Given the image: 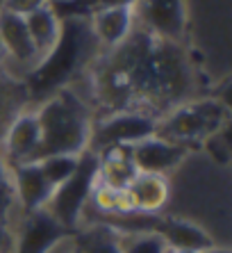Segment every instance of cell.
<instances>
[{
	"instance_id": "22",
	"label": "cell",
	"mask_w": 232,
	"mask_h": 253,
	"mask_svg": "<svg viewBox=\"0 0 232 253\" xmlns=\"http://www.w3.org/2000/svg\"><path fill=\"white\" fill-rule=\"evenodd\" d=\"M16 247V230L0 219V253H14Z\"/></svg>"
},
{
	"instance_id": "9",
	"label": "cell",
	"mask_w": 232,
	"mask_h": 253,
	"mask_svg": "<svg viewBox=\"0 0 232 253\" xmlns=\"http://www.w3.org/2000/svg\"><path fill=\"white\" fill-rule=\"evenodd\" d=\"M64 233L66 230L46 210L28 212V214H23V219H21V224L16 228L14 253H43Z\"/></svg>"
},
{
	"instance_id": "16",
	"label": "cell",
	"mask_w": 232,
	"mask_h": 253,
	"mask_svg": "<svg viewBox=\"0 0 232 253\" xmlns=\"http://www.w3.org/2000/svg\"><path fill=\"white\" fill-rule=\"evenodd\" d=\"M80 253H121L116 230L105 224H93L76 237Z\"/></svg>"
},
{
	"instance_id": "25",
	"label": "cell",
	"mask_w": 232,
	"mask_h": 253,
	"mask_svg": "<svg viewBox=\"0 0 232 253\" xmlns=\"http://www.w3.org/2000/svg\"><path fill=\"white\" fill-rule=\"evenodd\" d=\"M200 253H230V251H228V249H223V247H216V244H212V247L203 249Z\"/></svg>"
},
{
	"instance_id": "13",
	"label": "cell",
	"mask_w": 232,
	"mask_h": 253,
	"mask_svg": "<svg viewBox=\"0 0 232 253\" xmlns=\"http://www.w3.org/2000/svg\"><path fill=\"white\" fill-rule=\"evenodd\" d=\"M25 25H28L30 39H32V46L37 50V59L41 64L43 59L50 57V53L57 46L59 35H62V18H59L57 9L50 2V5L41 7V9L32 12L30 16H25Z\"/></svg>"
},
{
	"instance_id": "28",
	"label": "cell",
	"mask_w": 232,
	"mask_h": 253,
	"mask_svg": "<svg viewBox=\"0 0 232 253\" xmlns=\"http://www.w3.org/2000/svg\"><path fill=\"white\" fill-rule=\"evenodd\" d=\"M73 253H80V251H77V249H76V251H73Z\"/></svg>"
},
{
	"instance_id": "3",
	"label": "cell",
	"mask_w": 232,
	"mask_h": 253,
	"mask_svg": "<svg viewBox=\"0 0 232 253\" xmlns=\"http://www.w3.org/2000/svg\"><path fill=\"white\" fill-rule=\"evenodd\" d=\"M228 110L223 103L212 98H192L175 105L155 121V135L162 139L189 146L196 141H205L214 132L226 128Z\"/></svg>"
},
{
	"instance_id": "26",
	"label": "cell",
	"mask_w": 232,
	"mask_h": 253,
	"mask_svg": "<svg viewBox=\"0 0 232 253\" xmlns=\"http://www.w3.org/2000/svg\"><path fill=\"white\" fill-rule=\"evenodd\" d=\"M7 64V53H5V46H2V42H0V66Z\"/></svg>"
},
{
	"instance_id": "10",
	"label": "cell",
	"mask_w": 232,
	"mask_h": 253,
	"mask_svg": "<svg viewBox=\"0 0 232 253\" xmlns=\"http://www.w3.org/2000/svg\"><path fill=\"white\" fill-rule=\"evenodd\" d=\"M12 189L25 214L43 210L52 194V185L41 173L39 162H25V165L12 167Z\"/></svg>"
},
{
	"instance_id": "12",
	"label": "cell",
	"mask_w": 232,
	"mask_h": 253,
	"mask_svg": "<svg viewBox=\"0 0 232 253\" xmlns=\"http://www.w3.org/2000/svg\"><path fill=\"white\" fill-rule=\"evenodd\" d=\"M30 89L23 78L14 76L12 71L0 66V144L5 139L7 128L12 121L30 110Z\"/></svg>"
},
{
	"instance_id": "14",
	"label": "cell",
	"mask_w": 232,
	"mask_h": 253,
	"mask_svg": "<svg viewBox=\"0 0 232 253\" xmlns=\"http://www.w3.org/2000/svg\"><path fill=\"white\" fill-rule=\"evenodd\" d=\"M125 189L132 199L134 212H146V214L162 210L171 194L166 176H159V173H137Z\"/></svg>"
},
{
	"instance_id": "19",
	"label": "cell",
	"mask_w": 232,
	"mask_h": 253,
	"mask_svg": "<svg viewBox=\"0 0 232 253\" xmlns=\"http://www.w3.org/2000/svg\"><path fill=\"white\" fill-rule=\"evenodd\" d=\"M52 0H0V9L9 14H16V16H30L32 12L41 9V7L50 5Z\"/></svg>"
},
{
	"instance_id": "29",
	"label": "cell",
	"mask_w": 232,
	"mask_h": 253,
	"mask_svg": "<svg viewBox=\"0 0 232 253\" xmlns=\"http://www.w3.org/2000/svg\"><path fill=\"white\" fill-rule=\"evenodd\" d=\"M166 253H171V249H168V251H166Z\"/></svg>"
},
{
	"instance_id": "6",
	"label": "cell",
	"mask_w": 232,
	"mask_h": 253,
	"mask_svg": "<svg viewBox=\"0 0 232 253\" xmlns=\"http://www.w3.org/2000/svg\"><path fill=\"white\" fill-rule=\"evenodd\" d=\"M151 135H155V119L139 112L107 114L100 124H93L89 151L100 153L112 146H132Z\"/></svg>"
},
{
	"instance_id": "5",
	"label": "cell",
	"mask_w": 232,
	"mask_h": 253,
	"mask_svg": "<svg viewBox=\"0 0 232 253\" xmlns=\"http://www.w3.org/2000/svg\"><path fill=\"white\" fill-rule=\"evenodd\" d=\"M134 28L164 42L180 43L187 30L185 0H134L132 5Z\"/></svg>"
},
{
	"instance_id": "4",
	"label": "cell",
	"mask_w": 232,
	"mask_h": 253,
	"mask_svg": "<svg viewBox=\"0 0 232 253\" xmlns=\"http://www.w3.org/2000/svg\"><path fill=\"white\" fill-rule=\"evenodd\" d=\"M96 180H98V155L93 151H84L80 155L76 173L69 180H64L59 187L52 189L43 210L64 230L76 228L84 217V210H87L89 196H91Z\"/></svg>"
},
{
	"instance_id": "23",
	"label": "cell",
	"mask_w": 232,
	"mask_h": 253,
	"mask_svg": "<svg viewBox=\"0 0 232 253\" xmlns=\"http://www.w3.org/2000/svg\"><path fill=\"white\" fill-rule=\"evenodd\" d=\"M76 249H77L76 237L69 235V233H64L62 237H57V240L52 242V244H50V247H48L43 253H73Z\"/></svg>"
},
{
	"instance_id": "24",
	"label": "cell",
	"mask_w": 232,
	"mask_h": 253,
	"mask_svg": "<svg viewBox=\"0 0 232 253\" xmlns=\"http://www.w3.org/2000/svg\"><path fill=\"white\" fill-rule=\"evenodd\" d=\"M0 187H12V167L0 153Z\"/></svg>"
},
{
	"instance_id": "7",
	"label": "cell",
	"mask_w": 232,
	"mask_h": 253,
	"mask_svg": "<svg viewBox=\"0 0 232 253\" xmlns=\"http://www.w3.org/2000/svg\"><path fill=\"white\" fill-rule=\"evenodd\" d=\"M2 158L9 167L25 165V162H37L39 160L41 146V128L37 121V114L32 110H25L12 121L7 128L5 139H2Z\"/></svg>"
},
{
	"instance_id": "15",
	"label": "cell",
	"mask_w": 232,
	"mask_h": 253,
	"mask_svg": "<svg viewBox=\"0 0 232 253\" xmlns=\"http://www.w3.org/2000/svg\"><path fill=\"white\" fill-rule=\"evenodd\" d=\"M96 155H98V183L103 185L125 189L139 173L130 158V146H112Z\"/></svg>"
},
{
	"instance_id": "27",
	"label": "cell",
	"mask_w": 232,
	"mask_h": 253,
	"mask_svg": "<svg viewBox=\"0 0 232 253\" xmlns=\"http://www.w3.org/2000/svg\"><path fill=\"white\" fill-rule=\"evenodd\" d=\"M171 253H200L196 249H171Z\"/></svg>"
},
{
	"instance_id": "11",
	"label": "cell",
	"mask_w": 232,
	"mask_h": 253,
	"mask_svg": "<svg viewBox=\"0 0 232 253\" xmlns=\"http://www.w3.org/2000/svg\"><path fill=\"white\" fill-rule=\"evenodd\" d=\"M91 32L98 42L100 50H112V48L121 46L134 30V18L130 5L123 7H105L93 12L89 18Z\"/></svg>"
},
{
	"instance_id": "17",
	"label": "cell",
	"mask_w": 232,
	"mask_h": 253,
	"mask_svg": "<svg viewBox=\"0 0 232 253\" xmlns=\"http://www.w3.org/2000/svg\"><path fill=\"white\" fill-rule=\"evenodd\" d=\"M121 253H166V242L155 233L144 230H116Z\"/></svg>"
},
{
	"instance_id": "20",
	"label": "cell",
	"mask_w": 232,
	"mask_h": 253,
	"mask_svg": "<svg viewBox=\"0 0 232 253\" xmlns=\"http://www.w3.org/2000/svg\"><path fill=\"white\" fill-rule=\"evenodd\" d=\"M14 214H25L18 206L12 187H0V219L14 228Z\"/></svg>"
},
{
	"instance_id": "21",
	"label": "cell",
	"mask_w": 232,
	"mask_h": 253,
	"mask_svg": "<svg viewBox=\"0 0 232 253\" xmlns=\"http://www.w3.org/2000/svg\"><path fill=\"white\" fill-rule=\"evenodd\" d=\"M205 151L214 158V162H219V165H228V158H230V146L226 144V139H221V130L205 139Z\"/></svg>"
},
{
	"instance_id": "8",
	"label": "cell",
	"mask_w": 232,
	"mask_h": 253,
	"mask_svg": "<svg viewBox=\"0 0 232 253\" xmlns=\"http://www.w3.org/2000/svg\"><path fill=\"white\" fill-rule=\"evenodd\" d=\"M130 158H132L134 169L139 173L166 176L168 171L175 169L187 158V148L171 144V141L162 139L157 135H151L130 146Z\"/></svg>"
},
{
	"instance_id": "2",
	"label": "cell",
	"mask_w": 232,
	"mask_h": 253,
	"mask_svg": "<svg viewBox=\"0 0 232 253\" xmlns=\"http://www.w3.org/2000/svg\"><path fill=\"white\" fill-rule=\"evenodd\" d=\"M41 128L39 160L48 155H82L91 139V110L76 89H57L35 110Z\"/></svg>"
},
{
	"instance_id": "18",
	"label": "cell",
	"mask_w": 232,
	"mask_h": 253,
	"mask_svg": "<svg viewBox=\"0 0 232 253\" xmlns=\"http://www.w3.org/2000/svg\"><path fill=\"white\" fill-rule=\"evenodd\" d=\"M37 162L41 167V173L46 176V180L55 189L76 173L80 155H48V158H41Z\"/></svg>"
},
{
	"instance_id": "1",
	"label": "cell",
	"mask_w": 232,
	"mask_h": 253,
	"mask_svg": "<svg viewBox=\"0 0 232 253\" xmlns=\"http://www.w3.org/2000/svg\"><path fill=\"white\" fill-rule=\"evenodd\" d=\"M93 71V94L110 114L139 112L159 119L193 98V69L180 43L134 28L121 46L103 50Z\"/></svg>"
}]
</instances>
